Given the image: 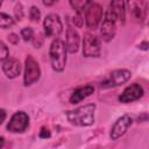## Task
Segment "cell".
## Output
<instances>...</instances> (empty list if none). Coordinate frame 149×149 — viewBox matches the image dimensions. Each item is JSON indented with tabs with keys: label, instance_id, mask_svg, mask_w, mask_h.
Masks as SVG:
<instances>
[{
	"label": "cell",
	"instance_id": "29",
	"mask_svg": "<svg viewBox=\"0 0 149 149\" xmlns=\"http://www.w3.org/2000/svg\"><path fill=\"white\" fill-rule=\"evenodd\" d=\"M3 144H5V139H3L2 136H0V148H1Z\"/></svg>",
	"mask_w": 149,
	"mask_h": 149
},
{
	"label": "cell",
	"instance_id": "6",
	"mask_svg": "<svg viewBox=\"0 0 149 149\" xmlns=\"http://www.w3.org/2000/svg\"><path fill=\"white\" fill-rule=\"evenodd\" d=\"M132 77V72L129 70L126 69H119V70H114L109 73V77L101 83V87L105 88H109V87H115L119 85L125 84L126 81H128Z\"/></svg>",
	"mask_w": 149,
	"mask_h": 149
},
{
	"label": "cell",
	"instance_id": "16",
	"mask_svg": "<svg viewBox=\"0 0 149 149\" xmlns=\"http://www.w3.org/2000/svg\"><path fill=\"white\" fill-rule=\"evenodd\" d=\"M109 9L111 12L115 15L116 20L125 22V16H126V5L123 0H112L109 3Z\"/></svg>",
	"mask_w": 149,
	"mask_h": 149
},
{
	"label": "cell",
	"instance_id": "8",
	"mask_svg": "<svg viewBox=\"0 0 149 149\" xmlns=\"http://www.w3.org/2000/svg\"><path fill=\"white\" fill-rule=\"evenodd\" d=\"M102 19V7L98 3H91L85 10V24L88 29H95Z\"/></svg>",
	"mask_w": 149,
	"mask_h": 149
},
{
	"label": "cell",
	"instance_id": "4",
	"mask_svg": "<svg viewBox=\"0 0 149 149\" xmlns=\"http://www.w3.org/2000/svg\"><path fill=\"white\" fill-rule=\"evenodd\" d=\"M100 52V40L95 35L86 33L83 40V55L85 57H99Z\"/></svg>",
	"mask_w": 149,
	"mask_h": 149
},
{
	"label": "cell",
	"instance_id": "11",
	"mask_svg": "<svg viewBox=\"0 0 149 149\" xmlns=\"http://www.w3.org/2000/svg\"><path fill=\"white\" fill-rule=\"evenodd\" d=\"M132 123H133L132 116H129L127 114L120 116L111 128V139L118 140L119 137H121L128 130V128L132 126Z\"/></svg>",
	"mask_w": 149,
	"mask_h": 149
},
{
	"label": "cell",
	"instance_id": "5",
	"mask_svg": "<svg viewBox=\"0 0 149 149\" xmlns=\"http://www.w3.org/2000/svg\"><path fill=\"white\" fill-rule=\"evenodd\" d=\"M43 28L47 37H58L63 30V24L57 14H49L43 21Z\"/></svg>",
	"mask_w": 149,
	"mask_h": 149
},
{
	"label": "cell",
	"instance_id": "21",
	"mask_svg": "<svg viewBox=\"0 0 149 149\" xmlns=\"http://www.w3.org/2000/svg\"><path fill=\"white\" fill-rule=\"evenodd\" d=\"M8 54L9 51L7 45L2 41H0V61H5L6 58H8Z\"/></svg>",
	"mask_w": 149,
	"mask_h": 149
},
{
	"label": "cell",
	"instance_id": "27",
	"mask_svg": "<svg viewBox=\"0 0 149 149\" xmlns=\"http://www.w3.org/2000/svg\"><path fill=\"white\" fill-rule=\"evenodd\" d=\"M55 2H57V0H43L44 6H52Z\"/></svg>",
	"mask_w": 149,
	"mask_h": 149
},
{
	"label": "cell",
	"instance_id": "14",
	"mask_svg": "<svg viewBox=\"0 0 149 149\" xmlns=\"http://www.w3.org/2000/svg\"><path fill=\"white\" fill-rule=\"evenodd\" d=\"M79 42H80V38H79L78 33L72 27H69L66 29V38H65L66 50L71 54L77 52L79 49Z\"/></svg>",
	"mask_w": 149,
	"mask_h": 149
},
{
	"label": "cell",
	"instance_id": "15",
	"mask_svg": "<svg viewBox=\"0 0 149 149\" xmlns=\"http://www.w3.org/2000/svg\"><path fill=\"white\" fill-rule=\"evenodd\" d=\"M94 92V87L92 85H84L73 91V93L70 97V104H78L86 99L87 97L92 95Z\"/></svg>",
	"mask_w": 149,
	"mask_h": 149
},
{
	"label": "cell",
	"instance_id": "12",
	"mask_svg": "<svg viewBox=\"0 0 149 149\" xmlns=\"http://www.w3.org/2000/svg\"><path fill=\"white\" fill-rule=\"evenodd\" d=\"M142 95H143L142 86L135 83V84H132V85L127 86L123 90V92L119 97V101L122 102V104H128V102H133L135 100H139Z\"/></svg>",
	"mask_w": 149,
	"mask_h": 149
},
{
	"label": "cell",
	"instance_id": "3",
	"mask_svg": "<svg viewBox=\"0 0 149 149\" xmlns=\"http://www.w3.org/2000/svg\"><path fill=\"white\" fill-rule=\"evenodd\" d=\"M41 77V69L37 63V61L28 55L24 61V76H23V83L26 86H29L34 83H36Z\"/></svg>",
	"mask_w": 149,
	"mask_h": 149
},
{
	"label": "cell",
	"instance_id": "1",
	"mask_svg": "<svg viewBox=\"0 0 149 149\" xmlns=\"http://www.w3.org/2000/svg\"><path fill=\"white\" fill-rule=\"evenodd\" d=\"M94 112H95V105L87 104L73 111L66 112V118L72 125L86 127V126H91L94 122Z\"/></svg>",
	"mask_w": 149,
	"mask_h": 149
},
{
	"label": "cell",
	"instance_id": "13",
	"mask_svg": "<svg viewBox=\"0 0 149 149\" xmlns=\"http://www.w3.org/2000/svg\"><path fill=\"white\" fill-rule=\"evenodd\" d=\"M2 71L7 78H16L21 72V64L16 58H6L2 63Z\"/></svg>",
	"mask_w": 149,
	"mask_h": 149
},
{
	"label": "cell",
	"instance_id": "9",
	"mask_svg": "<svg viewBox=\"0 0 149 149\" xmlns=\"http://www.w3.org/2000/svg\"><path fill=\"white\" fill-rule=\"evenodd\" d=\"M116 21L118 20L115 17V15L108 8L105 14L102 24H101V36H102L104 41L108 42L114 37L115 31H116Z\"/></svg>",
	"mask_w": 149,
	"mask_h": 149
},
{
	"label": "cell",
	"instance_id": "18",
	"mask_svg": "<svg viewBox=\"0 0 149 149\" xmlns=\"http://www.w3.org/2000/svg\"><path fill=\"white\" fill-rule=\"evenodd\" d=\"M13 24H14V19L12 16L5 13H0V27L1 28H8Z\"/></svg>",
	"mask_w": 149,
	"mask_h": 149
},
{
	"label": "cell",
	"instance_id": "17",
	"mask_svg": "<svg viewBox=\"0 0 149 149\" xmlns=\"http://www.w3.org/2000/svg\"><path fill=\"white\" fill-rule=\"evenodd\" d=\"M91 2H92V0H70L71 7L77 13H81L84 9H86L91 5Z\"/></svg>",
	"mask_w": 149,
	"mask_h": 149
},
{
	"label": "cell",
	"instance_id": "25",
	"mask_svg": "<svg viewBox=\"0 0 149 149\" xmlns=\"http://www.w3.org/2000/svg\"><path fill=\"white\" fill-rule=\"evenodd\" d=\"M49 136H50V132L48 129H45V128H42L41 132H40V137L41 139H47Z\"/></svg>",
	"mask_w": 149,
	"mask_h": 149
},
{
	"label": "cell",
	"instance_id": "7",
	"mask_svg": "<svg viewBox=\"0 0 149 149\" xmlns=\"http://www.w3.org/2000/svg\"><path fill=\"white\" fill-rule=\"evenodd\" d=\"M29 126V116L27 113L20 111L12 115L7 123V129L10 133H23Z\"/></svg>",
	"mask_w": 149,
	"mask_h": 149
},
{
	"label": "cell",
	"instance_id": "20",
	"mask_svg": "<svg viewBox=\"0 0 149 149\" xmlns=\"http://www.w3.org/2000/svg\"><path fill=\"white\" fill-rule=\"evenodd\" d=\"M29 16H30V20L33 22H38L40 19H41V12H40V9L37 7H35V6H33L30 8V10H29Z\"/></svg>",
	"mask_w": 149,
	"mask_h": 149
},
{
	"label": "cell",
	"instance_id": "10",
	"mask_svg": "<svg viewBox=\"0 0 149 149\" xmlns=\"http://www.w3.org/2000/svg\"><path fill=\"white\" fill-rule=\"evenodd\" d=\"M130 16L136 22H143L147 16V5L144 0H127Z\"/></svg>",
	"mask_w": 149,
	"mask_h": 149
},
{
	"label": "cell",
	"instance_id": "19",
	"mask_svg": "<svg viewBox=\"0 0 149 149\" xmlns=\"http://www.w3.org/2000/svg\"><path fill=\"white\" fill-rule=\"evenodd\" d=\"M21 37L24 41H30L34 38V30L30 27H24L23 29H21Z\"/></svg>",
	"mask_w": 149,
	"mask_h": 149
},
{
	"label": "cell",
	"instance_id": "26",
	"mask_svg": "<svg viewBox=\"0 0 149 149\" xmlns=\"http://www.w3.org/2000/svg\"><path fill=\"white\" fill-rule=\"evenodd\" d=\"M6 116H7V113H6V111H5V109H2V108H0V125H1V123L5 121Z\"/></svg>",
	"mask_w": 149,
	"mask_h": 149
},
{
	"label": "cell",
	"instance_id": "24",
	"mask_svg": "<svg viewBox=\"0 0 149 149\" xmlns=\"http://www.w3.org/2000/svg\"><path fill=\"white\" fill-rule=\"evenodd\" d=\"M8 41H9L10 43H13V44H17V43H19V36H17L16 34L12 33V34L8 35Z\"/></svg>",
	"mask_w": 149,
	"mask_h": 149
},
{
	"label": "cell",
	"instance_id": "30",
	"mask_svg": "<svg viewBox=\"0 0 149 149\" xmlns=\"http://www.w3.org/2000/svg\"><path fill=\"white\" fill-rule=\"evenodd\" d=\"M1 5H2V0H0V7H1Z\"/></svg>",
	"mask_w": 149,
	"mask_h": 149
},
{
	"label": "cell",
	"instance_id": "22",
	"mask_svg": "<svg viewBox=\"0 0 149 149\" xmlns=\"http://www.w3.org/2000/svg\"><path fill=\"white\" fill-rule=\"evenodd\" d=\"M73 23H74V26H77V27H81V26H83L84 19H83V16H81V13H77V12H76V15L73 16Z\"/></svg>",
	"mask_w": 149,
	"mask_h": 149
},
{
	"label": "cell",
	"instance_id": "28",
	"mask_svg": "<svg viewBox=\"0 0 149 149\" xmlns=\"http://www.w3.org/2000/svg\"><path fill=\"white\" fill-rule=\"evenodd\" d=\"M147 45H148V43H147V41H144L142 44H140V48H141V49H144V50H147Z\"/></svg>",
	"mask_w": 149,
	"mask_h": 149
},
{
	"label": "cell",
	"instance_id": "23",
	"mask_svg": "<svg viewBox=\"0 0 149 149\" xmlns=\"http://www.w3.org/2000/svg\"><path fill=\"white\" fill-rule=\"evenodd\" d=\"M15 16L19 19V20H21V17L23 16V12H22V6L19 3L16 7H15Z\"/></svg>",
	"mask_w": 149,
	"mask_h": 149
},
{
	"label": "cell",
	"instance_id": "2",
	"mask_svg": "<svg viewBox=\"0 0 149 149\" xmlns=\"http://www.w3.org/2000/svg\"><path fill=\"white\" fill-rule=\"evenodd\" d=\"M66 47L65 43L59 40L56 38L52 41L51 45H50V62H51V66L56 72H62L65 68L66 64Z\"/></svg>",
	"mask_w": 149,
	"mask_h": 149
}]
</instances>
